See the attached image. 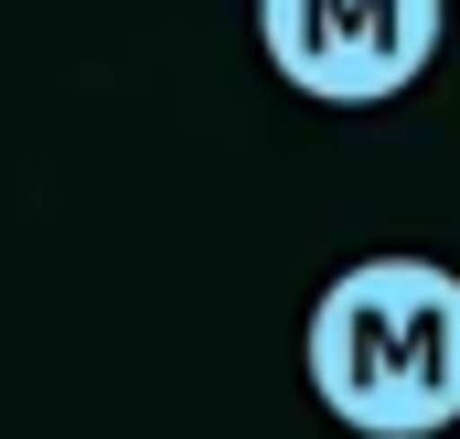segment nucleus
I'll return each instance as SVG.
<instances>
[{
  "label": "nucleus",
  "mask_w": 460,
  "mask_h": 439,
  "mask_svg": "<svg viewBox=\"0 0 460 439\" xmlns=\"http://www.w3.org/2000/svg\"><path fill=\"white\" fill-rule=\"evenodd\" d=\"M450 43V0H257V54L311 108H385Z\"/></svg>",
  "instance_id": "f03ea898"
},
{
  "label": "nucleus",
  "mask_w": 460,
  "mask_h": 439,
  "mask_svg": "<svg viewBox=\"0 0 460 439\" xmlns=\"http://www.w3.org/2000/svg\"><path fill=\"white\" fill-rule=\"evenodd\" d=\"M311 397L353 439L460 429V268L439 257H353L300 332Z\"/></svg>",
  "instance_id": "f257e3e1"
}]
</instances>
